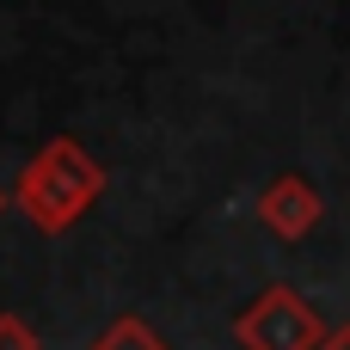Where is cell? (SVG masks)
Returning <instances> with one entry per match:
<instances>
[{"label": "cell", "instance_id": "8992f818", "mask_svg": "<svg viewBox=\"0 0 350 350\" xmlns=\"http://www.w3.org/2000/svg\"><path fill=\"white\" fill-rule=\"evenodd\" d=\"M320 350H350V320H345V326H326V338H320Z\"/></svg>", "mask_w": 350, "mask_h": 350}, {"label": "cell", "instance_id": "3957f363", "mask_svg": "<svg viewBox=\"0 0 350 350\" xmlns=\"http://www.w3.org/2000/svg\"><path fill=\"white\" fill-rule=\"evenodd\" d=\"M258 221L277 234V240H308L320 221H326V197L314 178L301 172H277L265 191H258Z\"/></svg>", "mask_w": 350, "mask_h": 350}, {"label": "cell", "instance_id": "5b68a950", "mask_svg": "<svg viewBox=\"0 0 350 350\" xmlns=\"http://www.w3.org/2000/svg\"><path fill=\"white\" fill-rule=\"evenodd\" d=\"M0 350H37V332L25 314H0Z\"/></svg>", "mask_w": 350, "mask_h": 350}, {"label": "cell", "instance_id": "7a4b0ae2", "mask_svg": "<svg viewBox=\"0 0 350 350\" xmlns=\"http://www.w3.org/2000/svg\"><path fill=\"white\" fill-rule=\"evenodd\" d=\"M234 338L240 350H320L326 320L314 314V301L289 283H271L265 295H252L234 314Z\"/></svg>", "mask_w": 350, "mask_h": 350}, {"label": "cell", "instance_id": "277c9868", "mask_svg": "<svg viewBox=\"0 0 350 350\" xmlns=\"http://www.w3.org/2000/svg\"><path fill=\"white\" fill-rule=\"evenodd\" d=\"M92 350H172V345H166L142 314H117V320L92 338Z\"/></svg>", "mask_w": 350, "mask_h": 350}, {"label": "cell", "instance_id": "52a82bcc", "mask_svg": "<svg viewBox=\"0 0 350 350\" xmlns=\"http://www.w3.org/2000/svg\"><path fill=\"white\" fill-rule=\"evenodd\" d=\"M6 203H12V191H0V215H6Z\"/></svg>", "mask_w": 350, "mask_h": 350}, {"label": "cell", "instance_id": "6da1fadb", "mask_svg": "<svg viewBox=\"0 0 350 350\" xmlns=\"http://www.w3.org/2000/svg\"><path fill=\"white\" fill-rule=\"evenodd\" d=\"M111 172L92 160V148H80L74 135H49L12 178V209L37 228V234H68L98 197H105Z\"/></svg>", "mask_w": 350, "mask_h": 350}]
</instances>
